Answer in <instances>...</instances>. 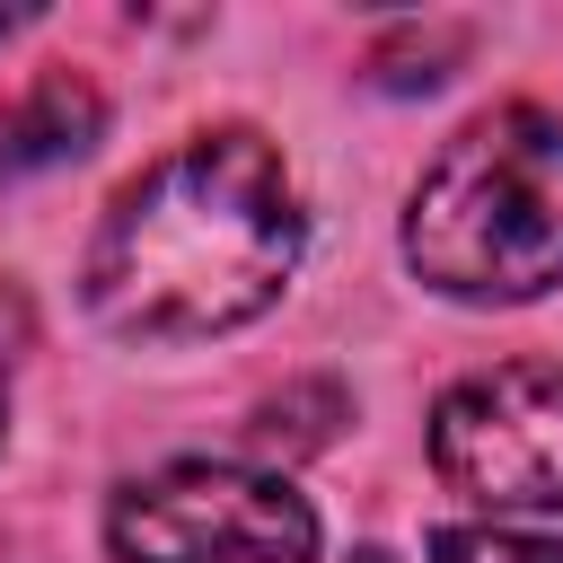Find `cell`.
Returning a JSON list of instances; mask_svg holds the SVG:
<instances>
[{
	"label": "cell",
	"mask_w": 563,
	"mask_h": 563,
	"mask_svg": "<svg viewBox=\"0 0 563 563\" xmlns=\"http://www.w3.org/2000/svg\"><path fill=\"white\" fill-rule=\"evenodd\" d=\"M97 123H106L97 88L70 79V70H44V79L0 114V176H35V167L79 158V150L97 141Z\"/></svg>",
	"instance_id": "5"
},
{
	"label": "cell",
	"mask_w": 563,
	"mask_h": 563,
	"mask_svg": "<svg viewBox=\"0 0 563 563\" xmlns=\"http://www.w3.org/2000/svg\"><path fill=\"white\" fill-rule=\"evenodd\" d=\"M114 563H317V510L264 466H158L106 510Z\"/></svg>",
	"instance_id": "3"
},
{
	"label": "cell",
	"mask_w": 563,
	"mask_h": 563,
	"mask_svg": "<svg viewBox=\"0 0 563 563\" xmlns=\"http://www.w3.org/2000/svg\"><path fill=\"white\" fill-rule=\"evenodd\" d=\"M431 466L484 510H563V369L501 361L440 396Z\"/></svg>",
	"instance_id": "4"
},
{
	"label": "cell",
	"mask_w": 563,
	"mask_h": 563,
	"mask_svg": "<svg viewBox=\"0 0 563 563\" xmlns=\"http://www.w3.org/2000/svg\"><path fill=\"white\" fill-rule=\"evenodd\" d=\"M352 563H396V554H378V545H361V554H352Z\"/></svg>",
	"instance_id": "9"
},
{
	"label": "cell",
	"mask_w": 563,
	"mask_h": 563,
	"mask_svg": "<svg viewBox=\"0 0 563 563\" xmlns=\"http://www.w3.org/2000/svg\"><path fill=\"white\" fill-rule=\"evenodd\" d=\"M9 26H26V9H0V35H9Z\"/></svg>",
	"instance_id": "8"
},
{
	"label": "cell",
	"mask_w": 563,
	"mask_h": 563,
	"mask_svg": "<svg viewBox=\"0 0 563 563\" xmlns=\"http://www.w3.org/2000/svg\"><path fill=\"white\" fill-rule=\"evenodd\" d=\"M405 264L475 308H510L563 282V114H475L405 211Z\"/></svg>",
	"instance_id": "2"
},
{
	"label": "cell",
	"mask_w": 563,
	"mask_h": 563,
	"mask_svg": "<svg viewBox=\"0 0 563 563\" xmlns=\"http://www.w3.org/2000/svg\"><path fill=\"white\" fill-rule=\"evenodd\" d=\"M431 563H563V537H528V528H440Z\"/></svg>",
	"instance_id": "6"
},
{
	"label": "cell",
	"mask_w": 563,
	"mask_h": 563,
	"mask_svg": "<svg viewBox=\"0 0 563 563\" xmlns=\"http://www.w3.org/2000/svg\"><path fill=\"white\" fill-rule=\"evenodd\" d=\"M299 194L255 132H202L141 167L88 246V308L123 343H202L282 299Z\"/></svg>",
	"instance_id": "1"
},
{
	"label": "cell",
	"mask_w": 563,
	"mask_h": 563,
	"mask_svg": "<svg viewBox=\"0 0 563 563\" xmlns=\"http://www.w3.org/2000/svg\"><path fill=\"white\" fill-rule=\"evenodd\" d=\"M26 343H35V317H26V299L0 282V378H9V361H18Z\"/></svg>",
	"instance_id": "7"
}]
</instances>
